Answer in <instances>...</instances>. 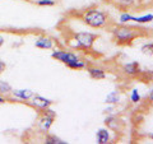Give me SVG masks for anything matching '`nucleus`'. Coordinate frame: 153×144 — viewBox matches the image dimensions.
<instances>
[{"mask_svg": "<svg viewBox=\"0 0 153 144\" xmlns=\"http://www.w3.org/2000/svg\"><path fill=\"white\" fill-rule=\"evenodd\" d=\"M110 131L108 129H98L96 134V142L97 144H107L110 143Z\"/></svg>", "mask_w": 153, "mask_h": 144, "instance_id": "12", "label": "nucleus"}, {"mask_svg": "<svg viewBox=\"0 0 153 144\" xmlns=\"http://www.w3.org/2000/svg\"><path fill=\"white\" fill-rule=\"evenodd\" d=\"M131 22L139 23V24H144V23H151V22H153V14H144V16H140V17L133 16V21H131Z\"/></svg>", "mask_w": 153, "mask_h": 144, "instance_id": "15", "label": "nucleus"}, {"mask_svg": "<svg viewBox=\"0 0 153 144\" xmlns=\"http://www.w3.org/2000/svg\"><path fill=\"white\" fill-rule=\"evenodd\" d=\"M140 51H142V54L148 55V56L153 55V42H148V44H144V45L140 47Z\"/></svg>", "mask_w": 153, "mask_h": 144, "instance_id": "18", "label": "nucleus"}, {"mask_svg": "<svg viewBox=\"0 0 153 144\" xmlns=\"http://www.w3.org/2000/svg\"><path fill=\"white\" fill-rule=\"evenodd\" d=\"M98 38V36L96 33L92 32H78L74 35V42H75V49L79 50H92L93 44L96 40Z\"/></svg>", "mask_w": 153, "mask_h": 144, "instance_id": "4", "label": "nucleus"}, {"mask_svg": "<svg viewBox=\"0 0 153 144\" xmlns=\"http://www.w3.org/2000/svg\"><path fill=\"white\" fill-rule=\"evenodd\" d=\"M51 57L57 61H60V63L65 64V65L80 60V57L76 54H74V52H71V51H65V50H54L51 54Z\"/></svg>", "mask_w": 153, "mask_h": 144, "instance_id": "5", "label": "nucleus"}, {"mask_svg": "<svg viewBox=\"0 0 153 144\" xmlns=\"http://www.w3.org/2000/svg\"><path fill=\"white\" fill-rule=\"evenodd\" d=\"M35 46L41 50H51V49H54L55 42L49 36H38L35 40Z\"/></svg>", "mask_w": 153, "mask_h": 144, "instance_id": "9", "label": "nucleus"}, {"mask_svg": "<svg viewBox=\"0 0 153 144\" xmlns=\"http://www.w3.org/2000/svg\"><path fill=\"white\" fill-rule=\"evenodd\" d=\"M4 42H5V38H4V36L0 33V47H1L4 45Z\"/></svg>", "mask_w": 153, "mask_h": 144, "instance_id": "25", "label": "nucleus"}, {"mask_svg": "<svg viewBox=\"0 0 153 144\" xmlns=\"http://www.w3.org/2000/svg\"><path fill=\"white\" fill-rule=\"evenodd\" d=\"M135 3H137V0H117V5L124 9L131 8Z\"/></svg>", "mask_w": 153, "mask_h": 144, "instance_id": "19", "label": "nucleus"}, {"mask_svg": "<svg viewBox=\"0 0 153 144\" xmlns=\"http://www.w3.org/2000/svg\"><path fill=\"white\" fill-rule=\"evenodd\" d=\"M5 70H7V63L3 60H0V75H1Z\"/></svg>", "mask_w": 153, "mask_h": 144, "instance_id": "23", "label": "nucleus"}, {"mask_svg": "<svg viewBox=\"0 0 153 144\" xmlns=\"http://www.w3.org/2000/svg\"><path fill=\"white\" fill-rule=\"evenodd\" d=\"M30 106H32L33 108H36V110H40V111H42V110H45V108H49L52 106V101L49 99V98H46V97H42V96L40 94H33V97L28 101L27 102Z\"/></svg>", "mask_w": 153, "mask_h": 144, "instance_id": "6", "label": "nucleus"}, {"mask_svg": "<svg viewBox=\"0 0 153 144\" xmlns=\"http://www.w3.org/2000/svg\"><path fill=\"white\" fill-rule=\"evenodd\" d=\"M123 73L129 76H137L138 74H140V64L138 61H130L123 65Z\"/></svg>", "mask_w": 153, "mask_h": 144, "instance_id": "10", "label": "nucleus"}, {"mask_svg": "<svg viewBox=\"0 0 153 144\" xmlns=\"http://www.w3.org/2000/svg\"><path fill=\"white\" fill-rule=\"evenodd\" d=\"M130 101L133 103H139L140 102V94L138 92L137 88L131 89V93H130Z\"/></svg>", "mask_w": 153, "mask_h": 144, "instance_id": "20", "label": "nucleus"}, {"mask_svg": "<svg viewBox=\"0 0 153 144\" xmlns=\"http://www.w3.org/2000/svg\"><path fill=\"white\" fill-rule=\"evenodd\" d=\"M111 33L115 38V41L120 45H130L131 42L139 36V32H138L135 28L126 26L125 23H121V24H119V26L112 27Z\"/></svg>", "mask_w": 153, "mask_h": 144, "instance_id": "1", "label": "nucleus"}, {"mask_svg": "<svg viewBox=\"0 0 153 144\" xmlns=\"http://www.w3.org/2000/svg\"><path fill=\"white\" fill-rule=\"evenodd\" d=\"M85 69H87L89 78H92L93 80H103L107 76L106 71L102 68H100V66H87Z\"/></svg>", "mask_w": 153, "mask_h": 144, "instance_id": "11", "label": "nucleus"}, {"mask_svg": "<svg viewBox=\"0 0 153 144\" xmlns=\"http://www.w3.org/2000/svg\"><path fill=\"white\" fill-rule=\"evenodd\" d=\"M35 92L32 89H13L12 91V96L13 98H10V101H23V102H28L32 97Z\"/></svg>", "mask_w": 153, "mask_h": 144, "instance_id": "8", "label": "nucleus"}, {"mask_svg": "<svg viewBox=\"0 0 153 144\" xmlns=\"http://www.w3.org/2000/svg\"><path fill=\"white\" fill-rule=\"evenodd\" d=\"M148 101H149L151 103H153V87H152V89H151L149 94H148Z\"/></svg>", "mask_w": 153, "mask_h": 144, "instance_id": "24", "label": "nucleus"}, {"mask_svg": "<svg viewBox=\"0 0 153 144\" xmlns=\"http://www.w3.org/2000/svg\"><path fill=\"white\" fill-rule=\"evenodd\" d=\"M12 91H13V87L10 85L9 82L4 80V79H0V94L4 96V97H10Z\"/></svg>", "mask_w": 153, "mask_h": 144, "instance_id": "14", "label": "nucleus"}, {"mask_svg": "<svg viewBox=\"0 0 153 144\" xmlns=\"http://www.w3.org/2000/svg\"><path fill=\"white\" fill-rule=\"evenodd\" d=\"M69 69H73V70H83L87 68V64H85V61L83 60H78V61H75V63H70L66 65Z\"/></svg>", "mask_w": 153, "mask_h": 144, "instance_id": "17", "label": "nucleus"}, {"mask_svg": "<svg viewBox=\"0 0 153 144\" xmlns=\"http://www.w3.org/2000/svg\"><path fill=\"white\" fill-rule=\"evenodd\" d=\"M36 4L38 7H54L56 1L55 0H37Z\"/></svg>", "mask_w": 153, "mask_h": 144, "instance_id": "22", "label": "nucleus"}, {"mask_svg": "<svg viewBox=\"0 0 153 144\" xmlns=\"http://www.w3.org/2000/svg\"><path fill=\"white\" fill-rule=\"evenodd\" d=\"M5 102H7L5 97H4V96H1V94H0V105H1V103H5Z\"/></svg>", "mask_w": 153, "mask_h": 144, "instance_id": "26", "label": "nucleus"}, {"mask_svg": "<svg viewBox=\"0 0 153 144\" xmlns=\"http://www.w3.org/2000/svg\"><path fill=\"white\" fill-rule=\"evenodd\" d=\"M105 125L107 126L108 130L117 133V131H121L123 130L124 122L119 117L114 116V115H108V116L105 117Z\"/></svg>", "mask_w": 153, "mask_h": 144, "instance_id": "7", "label": "nucleus"}, {"mask_svg": "<svg viewBox=\"0 0 153 144\" xmlns=\"http://www.w3.org/2000/svg\"><path fill=\"white\" fill-rule=\"evenodd\" d=\"M55 117H56V114L51 107L42 110L40 116H38V120H37L38 131L46 135V134L50 131L52 124H54V121H55Z\"/></svg>", "mask_w": 153, "mask_h": 144, "instance_id": "3", "label": "nucleus"}, {"mask_svg": "<svg viewBox=\"0 0 153 144\" xmlns=\"http://www.w3.org/2000/svg\"><path fill=\"white\" fill-rule=\"evenodd\" d=\"M45 143L46 144H66L68 142L63 140V139H60L59 137H56V135H52V134L47 133L46 137H45Z\"/></svg>", "mask_w": 153, "mask_h": 144, "instance_id": "16", "label": "nucleus"}, {"mask_svg": "<svg viewBox=\"0 0 153 144\" xmlns=\"http://www.w3.org/2000/svg\"><path fill=\"white\" fill-rule=\"evenodd\" d=\"M148 137H149V138L152 139V140H153V133H151V134H149V135H148Z\"/></svg>", "mask_w": 153, "mask_h": 144, "instance_id": "27", "label": "nucleus"}, {"mask_svg": "<svg viewBox=\"0 0 153 144\" xmlns=\"http://www.w3.org/2000/svg\"><path fill=\"white\" fill-rule=\"evenodd\" d=\"M82 21L84 24H87L91 28H103L107 24L108 18L100 9H89V10L83 13Z\"/></svg>", "mask_w": 153, "mask_h": 144, "instance_id": "2", "label": "nucleus"}, {"mask_svg": "<svg viewBox=\"0 0 153 144\" xmlns=\"http://www.w3.org/2000/svg\"><path fill=\"white\" fill-rule=\"evenodd\" d=\"M119 21H120V23H129V22L133 21V16H131V14H129L128 12H124V13L120 14Z\"/></svg>", "mask_w": 153, "mask_h": 144, "instance_id": "21", "label": "nucleus"}, {"mask_svg": "<svg viewBox=\"0 0 153 144\" xmlns=\"http://www.w3.org/2000/svg\"><path fill=\"white\" fill-rule=\"evenodd\" d=\"M120 99H121L120 92H119V91H111L110 93H107L103 102L106 105H114V106H116L117 103H120Z\"/></svg>", "mask_w": 153, "mask_h": 144, "instance_id": "13", "label": "nucleus"}, {"mask_svg": "<svg viewBox=\"0 0 153 144\" xmlns=\"http://www.w3.org/2000/svg\"><path fill=\"white\" fill-rule=\"evenodd\" d=\"M102 1H106V3H111V1H114V0H102Z\"/></svg>", "mask_w": 153, "mask_h": 144, "instance_id": "28", "label": "nucleus"}]
</instances>
